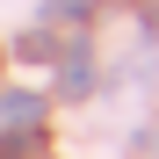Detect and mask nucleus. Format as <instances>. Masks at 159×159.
<instances>
[{"label":"nucleus","instance_id":"1","mask_svg":"<svg viewBox=\"0 0 159 159\" xmlns=\"http://www.w3.org/2000/svg\"><path fill=\"white\" fill-rule=\"evenodd\" d=\"M0 116H7V123H29V130H36L43 101H36V94H0Z\"/></svg>","mask_w":159,"mask_h":159},{"label":"nucleus","instance_id":"2","mask_svg":"<svg viewBox=\"0 0 159 159\" xmlns=\"http://www.w3.org/2000/svg\"><path fill=\"white\" fill-rule=\"evenodd\" d=\"M94 87V65L87 58H65V94H87Z\"/></svg>","mask_w":159,"mask_h":159},{"label":"nucleus","instance_id":"3","mask_svg":"<svg viewBox=\"0 0 159 159\" xmlns=\"http://www.w3.org/2000/svg\"><path fill=\"white\" fill-rule=\"evenodd\" d=\"M94 0H43V15H58V22H72V15H87Z\"/></svg>","mask_w":159,"mask_h":159}]
</instances>
